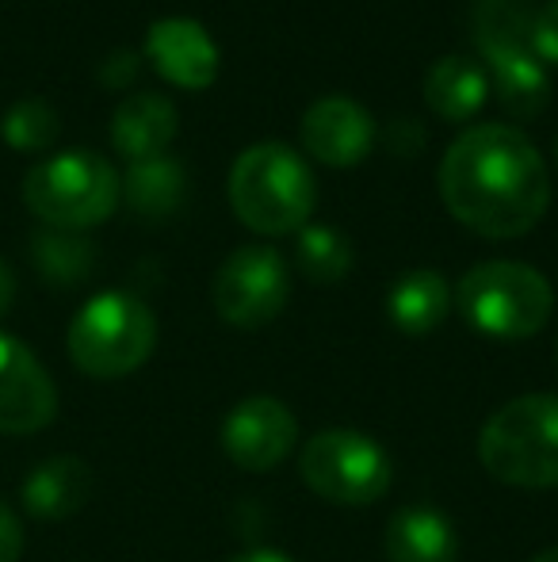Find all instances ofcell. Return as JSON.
<instances>
[{
    "mask_svg": "<svg viewBox=\"0 0 558 562\" xmlns=\"http://www.w3.org/2000/svg\"><path fill=\"white\" fill-rule=\"evenodd\" d=\"M383 551H387V562H455L459 559V536L440 509L406 505L387 520Z\"/></svg>",
    "mask_w": 558,
    "mask_h": 562,
    "instance_id": "14",
    "label": "cell"
},
{
    "mask_svg": "<svg viewBox=\"0 0 558 562\" xmlns=\"http://www.w3.org/2000/svg\"><path fill=\"white\" fill-rule=\"evenodd\" d=\"M303 146L329 169H352L375 149V119L364 104L349 97H326L306 108L303 115Z\"/></svg>",
    "mask_w": 558,
    "mask_h": 562,
    "instance_id": "12",
    "label": "cell"
},
{
    "mask_svg": "<svg viewBox=\"0 0 558 562\" xmlns=\"http://www.w3.org/2000/svg\"><path fill=\"white\" fill-rule=\"evenodd\" d=\"M119 195L127 200V207L135 211L138 218H149V223L172 218L184 207V195H187L184 165L172 161V157L135 161L127 169V177L119 180Z\"/></svg>",
    "mask_w": 558,
    "mask_h": 562,
    "instance_id": "18",
    "label": "cell"
},
{
    "mask_svg": "<svg viewBox=\"0 0 558 562\" xmlns=\"http://www.w3.org/2000/svg\"><path fill=\"white\" fill-rule=\"evenodd\" d=\"M146 58L176 89H210L223 69V54L210 31L192 15H164L146 31Z\"/></svg>",
    "mask_w": 558,
    "mask_h": 562,
    "instance_id": "11",
    "label": "cell"
},
{
    "mask_svg": "<svg viewBox=\"0 0 558 562\" xmlns=\"http://www.w3.org/2000/svg\"><path fill=\"white\" fill-rule=\"evenodd\" d=\"M447 311H452V288L432 268H413V272L398 276V283L387 295L390 322L406 337H424L432 329H440Z\"/></svg>",
    "mask_w": 558,
    "mask_h": 562,
    "instance_id": "17",
    "label": "cell"
},
{
    "mask_svg": "<svg viewBox=\"0 0 558 562\" xmlns=\"http://www.w3.org/2000/svg\"><path fill=\"white\" fill-rule=\"evenodd\" d=\"M157 318L138 295L104 291L77 311L69 326V360L92 379H123L149 360Z\"/></svg>",
    "mask_w": 558,
    "mask_h": 562,
    "instance_id": "5",
    "label": "cell"
},
{
    "mask_svg": "<svg viewBox=\"0 0 558 562\" xmlns=\"http://www.w3.org/2000/svg\"><path fill=\"white\" fill-rule=\"evenodd\" d=\"M172 138H176V108L157 92H135L130 100H123L112 119V146L130 165L164 157Z\"/></svg>",
    "mask_w": 558,
    "mask_h": 562,
    "instance_id": "15",
    "label": "cell"
},
{
    "mask_svg": "<svg viewBox=\"0 0 558 562\" xmlns=\"http://www.w3.org/2000/svg\"><path fill=\"white\" fill-rule=\"evenodd\" d=\"M532 562H558V548H547V551H539Z\"/></svg>",
    "mask_w": 558,
    "mask_h": 562,
    "instance_id": "30",
    "label": "cell"
},
{
    "mask_svg": "<svg viewBox=\"0 0 558 562\" xmlns=\"http://www.w3.org/2000/svg\"><path fill=\"white\" fill-rule=\"evenodd\" d=\"M303 482L329 505H372L390 490V456L367 432L321 429L298 456Z\"/></svg>",
    "mask_w": 558,
    "mask_h": 562,
    "instance_id": "7",
    "label": "cell"
},
{
    "mask_svg": "<svg viewBox=\"0 0 558 562\" xmlns=\"http://www.w3.org/2000/svg\"><path fill=\"white\" fill-rule=\"evenodd\" d=\"M15 303V272L8 268V260H0V318L12 311Z\"/></svg>",
    "mask_w": 558,
    "mask_h": 562,
    "instance_id": "28",
    "label": "cell"
},
{
    "mask_svg": "<svg viewBox=\"0 0 558 562\" xmlns=\"http://www.w3.org/2000/svg\"><path fill=\"white\" fill-rule=\"evenodd\" d=\"M61 119L46 100H20L12 112L4 115V138L20 154H43L58 142Z\"/></svg>",
    "mask_w": 558,
    "mask_h": 562,
    "instance_id": "23",
    "label": "cell"
},
{
    "mask_svg": "<svg viewBox=\"0 0 558 562\" xmlns=\"http://www.w3.org/2000/svg\"><path fill=\"white\" fill-rule=\"evenodd\" d=\"M486 92H490V74L467 54L440 58L424 77V104L447 123H467L470 115L482 112Z\"/></svg>",
    "mask_w": 558,
    "mask_h": 562,
    "instance_id": "16",
    "label": "cell"
},
{
    "mask_svg": "<svg viewBox=\"0 0 558 562\" xmlns=\"http://www.w3.org/2000/svg\"><path fill=\"white\" fill-rule=\"evenodd\" d=\"M455 303L467 326L493 340L536 337L555 311V291L544 272L516 260L475 265L455 288Z\"/></svg>",
    "mask_w": 558,
    "mask_h": 562,
    "instance_id": "4",
    "label": "cell"
},
{
    "mask_svg": "<svg viewBox=\"0 0 558 562\" xmlns=\"http://www.w3.org/2000/svg\"><path fill=\"white\" fill-rule=\"evenodd\" d=\"M440 200L467 229L513 241L539 226L551 203V177L528 134L505 123H478L440 161Z\"/></svg>",
    "mask_w": 558,
    "mask_h": 562,
    "instance_id": "1",
    "label": "cell"
},
{
    "mask_svg": "<svg viewBox=\"0 0 558 562\" xmlns=\"http://www.w3.org/2000/svg\"><path fill=\"white\" fill-rule=\"evenodd\" d=\"M23 203L50 229H89L119 207V172L96 154H58L23 180Z\"/></svg>",
    "mask_w": 558,
    "mask_h": 562,
    "instance_id": "6",
    "label": "cell"
},
{
    "mask_svg": "<svg viewBox=\"0 0 558 562\" xmlns=\"http://www.w3.org/2000/svg\"><path fill=\"white\" fill-rule=\"evenodd\" d=\"M230 562H295V559L283 555V551H272V548H257V551H241V555H234Z\"/></svg>",
    "mask_w": 558,
    "mask_h": 562,
    "instance_id": "29",
    "label": "cell"
},
{
    "mask_svg": "<svg viewBox=\"0 0 558 562\" xmlns=\"http://www.w3.org/2000/svg\"><path fill=\"white\" fill-rule=\"evenodd\" d=\"M555 157H558V138H555Z\"/></svg>",
    "mask_w": 558,
    "mask_h": 562,
    "instance_id": "31",
    "label": "cell"
},
{
    "mask_svg": "<svg viewBox=\"0 0 558 562\" xmlns=\"http://www.w3.org/2000/svg\"><path fill=\"white\" fill-rule=\"evenodd\" d=\"M478 459L505 486H558V394L513 398L482 425Z\"/></svg>",
    "mask_w": 558,
    "mask_h": 562,
    "instance_id": "3",
    "label": "cell"
},
{
    "mask_svg": "<svg viewBox=\"0 0 558 562\" xmlns=\"http://www.w3.org/2000/svg\"><path fill=\"white\" fill-rule=\"evenodd\" d=\"M298 437V422L280 398L272 394H253L241 398L223 422V451L241 471H276L291 456Z\"/></svg>",
    "mask_w": 558,
    "mask_h": 562,
    "instance_id": "9",
    "label": "cell"
},
{
    "mask_svg": "<svg viewBox=\"0 0 558 562\" xmlns=\"http://www.w3.org/2000/svg\"><path fill=\"white\" fill-rule=\"evenodd\" d=\"M58 386L23 340L0 334V432L27 437L54 422Z\"/></svg>",
    "mask_w": 558,
    "mask_h": 562,
    "instance_id": "10",
    "label": "cell"
},
{
    "mask_svg": "<svg viewBox=\"0 0 558 562\" xmlns=\"http://www.w3.org/2000/svg\"><path fill=\"white\" fill-rule=\"evenodd\" d=\"M486 66H490V85L498 89V100L509 115H544V108L551 104V77H547V66L532 58V50L505 54V58H493Z\"/></svg>",
    "mask_w": 558,
    "mask_h": 562,
    "instance_id": "20",
    "label": "cell"
},
{
    "mask_svg": "<svg viewBox=\"0 0 558 562\" xmlns=\"http://www.w3.org/2000/svg\"><path fill=\"white\" fill-rule=\"evenodd\" d=\"M230 207L253 234H298L314 215L318 184L303 157L283 142H257L230 169Z\"/></svg>",
    "mask_w": 558,
    "mask_h": 562,
    "instance_id": "2",
    "label": "cell"
},
{
    "mask_svg": "<svg viewBox=\"0 0 558 562\" xmlns=\"http://www.w3.org/2000/svg\"><path fill=\"white\" fill-rule=\"evenodd\" d=\"M291 299V272L272 245H241L215 276V311L238 329L276 322Z\"/></svg>",
    "mask_w": 558,
    "mask_h": 562,
    "instance_id": "8",
    "label": "cell"
},
{
    "mask_svg": "<svg viewBox=\"0 0 558 562\" xmlns=\"http://www.w3.org/2000/svg\"><path fill=\"white\" fill-rule=\"evenodd\" d=\"M424 142V131L418 123H410V119H395L387 131V146L395 149V154H418Z\"/></svg>",
    "mask_w": 558,
    "mask_h": 562,
    "instance_id": "27",
    "label": "cell"
},
{
    "mask_svg": "<svg viewBox=\"0 0 558 562\" xmlns=\"http://www.w3.org/2000/svg\"><path fill=\"white\" fill-rule=\"evenodd\" d=\"M20 497L35 520H66L92 497V471L77 456H50L23 479Z\"/></svg>",
    "mask_w": 558,
    "mask_h": 562,
    "instance_id": "13",
    "label": "cell"
},
{
    "mask_svg": "<svg viewBox=\"0 0 558 562\" xmlns=\"http://www.w3.org/2000/svg\"><path fill=\"white\" fill-rule=\"evenodd\" d=\"M138 66L141 61L135 50H115V54H107V61L100 66V81H104L107 89H127L138 77Z\"/></svg>",
    "mask_w": 558,
    "mask_h": 562,
    "instance_id": "25",
    "label": "cell"
},
{
    "mask_svg": "<svg viewBox=\"0 0 558 562\" xmlns=\"http://www.w3.org/2000/svg\"><path fill=\"white\" fill-rule=\"evenodd\" d=\"M298 268L306 272V280L314 283H341L352 272V245L341 229L333 226H314L306 223L298 229V245H295Z\"/></svg>",
    "mask_w": 558,
    "mask_h": 562,
    "instance_id": "22",
    "label": "cell"
},
{
    "mask_svg": "<svg viewBox=\"0 0 558 562\" xmlns=\"http://www.w3.org/2000/svg\"><path fill=\"white\" fill-rule=\"evenodd\" d=\"M528 50L539 66H558V0L536 4V20L528 31Z\"/></svg>",
    "mask_w": 558,
    "mask_h": 562,
    "instance_id": "24",
    "label": "cell"
},
{
    "mask_svg": "<svg viewBox=\"0 0 558 562\" xmlns=\"http://www.w3.org/2000/svg\"><path fill=\"white\" fill-rule=\"evenodd\" d=\"M536 20L532 0H475L470 8V31L475 46L486 61L505 58V54L528 50V31Z\"/></svg>",
    "mask_w": 558,
    "mask_h": 562,
    "instance_id": "19",
    "label": "cell"
},
{
    "mask_svg": "<svg viewBox=\"0 0 558 562\" xmlns=\"http://www.w3.org/2000/svg\"><path fill=\"white\" fill-rule=\"evenodd\" d=\"M23 555V525L4 502H0V562H20Z\"/></svg>",
    "mask_w": 558,
    "mask_h": 562,
    "instance_id": "26",
    "label": "cell"
},
{
    "mask_svg": "<svg viewBox=\"0 0 558 562\" xmlns=\"http://www.w3.org/2000/svg\"><path fill=\"white\" fill-rule=\"evenodd\" d=\"M31 257L43 280H50L54 288H73L92 272L96 249L73 229H38L31 241Z\"/></svg>",
    "mask_w": 558,
    "mask_h": 562,
    "instance_id": "21",
    "label": "cell"
}]
</instances>
